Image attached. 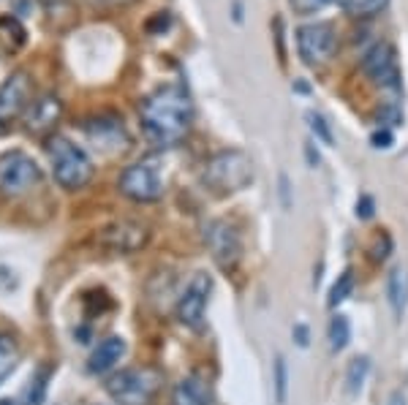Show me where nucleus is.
I'll return each mask as SVG.
<instances>
[{"mask_svg": "<svg viewBox=\"0 0 408 405\" xmlns=\"http://www.w3.org/2000/svg\"><path fill=\"white\" fill-rule=\"evenodd\" d=\"M376 215V202H373V196H359V202H357V218L359 221H370Z\"/></svg>", "mask_w": 408, "mask_h": 405, "instance_id": "cd10ccee", "label": "nucleus"}, {"mask_svg": "<svg viewBox=\"0 0 408 405\" xmlns=\"http://www.w3.org/2000/svg\"><path fill=\"white\" fill-rule=\"evenodd\" d=\"M44 389H46V386H44V378H36L33 386H27V392H25V400H22V403L25 405H39L41 400H44Z\"/></svg>", "mask_w": 408, "mask_h": 405, "instance_id": "a878e982", "label": "nucleus"}, {"mask_svg": "<svg viewBox=\"0 0 408 405\" xmlns=\"http://www.w3.org/2000/svg\"><path fill=\"white\" fill-rule=\"evenodd\" d=\"M389 405H406V394H403V392H395V394L389 397Z\"/></svg>", "mask_w": 408, "mask_h": 405, "instance_id": "72a5a7b5", "label": "nucleus"}, {"mask_svg": "<svg viewBox=\"0 0 408 405\" xmlns=\"http://www.w3.org/2000/svg\"><path fill=\"white\" fill-rule=\"evenodd\" d=\"M84 134L87 139L96 144L103 153H122L128 147V134L122 128V120L115 117H96V120H87L84 125Z\"/></svg>", "mask_w": 408, "mask_h": 405, "instance_id": "ddd939ff", "label": "nucleus"}, {"mask_svg": "<svg viewBox=\"0 0 408 405\" xmlns=\"http://www.w3.org/2000/svg\"><path fill=\"white\" fill-rule=\"evenodd\" d=\"M281 199H283V207L288 210L291 207V196H288V177L281 174Z\"/></svg>", "mask_w": 408, "mask_h": 405, "instance_id": "2f4dec72", "label": "nucleus"}, {"mask_svg": "<svg viewBox=\"0 0 408 405\" xmlns=\"http://www.w3.org/2000/svg\"><path fill=\"white\" fill-rule=\"evenodd\" d=\"M204 245L212 253V259L221 264L224 269H234L243 253L240 234L231 223L226 221H210L204 223Z\"/></svg>", "mask_w": 408, "mask_h": 405, "instance_id": "6e6552de", "label": "nucleus"}, {"mask_svg": "<svg viewBox=\"0 0 408 405\" xmlns=\"http://www.w3.org/2000/svg\"><path fill=\"white\" fill-rule=\"evenodd\" d=\"M307 125H310V131L316 134V139H321L326 147H332V144H335L332 128H329V122H326L321 115H316V112H307Z\"/></svg>", "mask_w": 408, "mask_h": 405, "instance_id": "5701e85b", "label": "nucleus"}, {"mask_svg": "<svg viewBox=\"0 0 408 405\" xmlns=\"http://www.w3.org/2000/svg\"><path fill=\"white\" fill-rule=\"evenodd\" d=\"M90 3L98 8H120V6H128L131 0H90Z\"/></svg>", "mask_w": 408, "mask_h": 405, "instance_id": "7c9ffc66", "label": "nucleus"}, {"mask_svg": "<svg viewBox=\"0 0 408 405\" xmlns=\"http://www.w3.org/2000/svg\"><path fill=\"white\" fill-rule=\"evenodd\" d=\"M387 3L389 0H343V8H346L348 17L365 20V17H376L378 11H384Z\"/></svg>", "mask_w": 408, "mask_h": 405, "instance_id": "aec40b11", "label": "nucleus"}, {"mask_svg": "<svg viewBox=\"0 0 408 405\" xmlns=\"http://www.w3.org/2000/svg\"><path fill=\"white\" fill-rule=\"evenodd\" d=\"M120 191L134 202H155L166 191L163 169L158 158H144L142 163L128 166L120 174Z\"/></svg>", "mask_w": 408, "mask_h": 405, "instance_id": "20e7f679", "label": "nucleus"}, {"mask_svg": "<svg viewBox=\"0 0 408 405\" xmlns=\"http://www.w3.org/2000/svg\"><path fill=\"white\" fill-rule=\"evenodd\" d=\"M158 373L153 370H122L106 381V392L120 405H147L158 389Z\"/></svg>", "mask_w": 408, "mask_h": 405, "instance_id": "39448f33", "label": "nucleus"}, {"mask_svg": "<svg viewBox=\"0 0 408 405\" xmlns=\"http://www.w3.org/2000/svg\"><path fill=\"white\" fill-rule=\"evenodd\" d=\"M362 68L373 82L400 90V68H397V55L389 44H376L365 58H362Z\"/></svg>", "mask_w": 408, "mask_h": 405, "instance_id": "9b49d317", "label": "nucleus"}, {"mask_svg": "<svg viewBox=\"0 0 408 405\" xmlns=\"http://www.w3.org/2000/svg\"><path fill=\"white\" fill-rule=\"evenodd\" d=\"M378 120L387 122V125H400V122H403V115H400L395 106H387V109L378 115Z\"/></svg>", "mask_w": 408, "mask_h": 405, "instance_id": "c85d7f7f", "label": "nucleus"}, {"mask_svg": "<svg viewBox=\"0 0 408 405\" xmlns=\"http://www.w3.org/2000/svg\"><path fill=\"white\" fill-rule=\"evenodd\" d=\"M351 340V324H348L346 316H332V321H329V348L338 354V351H343Z\"/></svg>", "mask_w": 408, "mask_h": 405, "instance_id": "6ab92c4d", "label": "nucleus"}, {"mask_svg": "<svg viewBox=\"0 0 408 405\" xmlns=\"http://www.w3.org/2000/svg\"><path fill=\"white\" fill-rule=\"evenodd\" d=\"M294 340H297V345H300V348H307V343H310V332H307L305 324L294 326Z\"/></svg>", "mask_w": 408, "mask_h": 405, "instance_id": "c756f323", "label": "nucleus"}, {"mask_svg": "<svg viewBox=\"0 0 408 405\" xmlns=\"http://www.w3.org/2000/svg\"><path fill=\"white\" fill-rule=\"evenodd\" d=\"M8 351H11V343H8L6 338H0V356H3V354H8Z\"/></svg>", "mask_w": 408, "mask_h": 405, "instance_id": "f704fd0d", "label": "nucleus"}, {"mask_svg": "<svg viewBox=\"0 0 408 405\" xmlns=\"http://www.w3.org/2000/svg\"><path fill=\"white\" fill-rule=\"evenodd\" d=\"M272 381H275V403L286 405L288 400V365H286V356L278 354L275 356V365H272Z\"/></svg>", "mask_w": 408, "mask_h": 405, "instance_id": "412c9836", "label": "nucleus"}, {"mask_svg": "<svg viewBox=\"0 0 408 405\" xmlns=\"http://www.w3.org/2000/svg\"><path fill=\"white\" fill-rule=\"evenodd\" d=\"M338 36L332 30V25L316 22V25H302L297 30V49L305 65H324L332 52H335Z\"/></svg>", "mask_w": 408, "mask_h": 405, "instance_id": "0eeeda50", "label": "nucleus"}, {"mask_svg": "<svg viewBox=\"0 0 408 405\" xmlns=\"http://www.w3.org/2000/svg\"><path fill=\"white\" fill-rule=\"evenodd\" d=\"M46 150H49V161H52V174L60 188L79 191L93 180V172H96L93 161L87 158V153L82 147L68 142L65 136H52Z\"/></svg>", "mask_w": 408, "mask_h": 405, "instance_id": "f03ea898", "label": "nucleus"}, {"mask_svg": "<svg viewBox=\"0 0 408 405\" xmlns=\"http://www.w3.org/2000/svg\"><path fill=\"white\" fill-rule=\"evenodd\" d=\"M122 356H125V340L117 338V335H112V338H106V340L98 343V348L93 351L87 367H90V373H109Z\"/></svg>", "mask_w": 408, "mask_h": 405, "instance_id": "2eb2a0df", "label": "nucleus"}, {"mask_svg": "<svg viewBox=\"0 0 408 405\" xmlns=\"http://www.w3.org/2000/svg\"><path fill=\"white\" fill-rule=\"evenodd\" d=\"M30 79H27V74H11L6 84L0 87V122H8L14 120V117H20L22 112L30 106Z\"/></svg>", "mask_w": 408, "mask_h": 405, "instance_id": "f8f14e48", "label": "nucleus"}, {"mask_svg": "<svg viewBox=\"0 0 408 405\" xmlns=\"http://www.w3.org/2000/svg\"><path fill=\"white\" fill-rule=\"evenodd\" d=\"M387 297H389V304H392L395 319L400 321L403 313H406V307H408V269L406 266H395V269L389 272Z\"/></svg>", "mask_w": 408, "mask_h": 405, "instance_id": "dca6fc26", "label": "nucleus"}, {"mask_svg": "<svg viewBox=\"0 0 408 405\" xmlns=\"http://www.w3.org/2000/svg\"><path fill=\"white\" fill-rule=\"evenodd\" d=\"M389 253H392V240H389V234L376 237V245L370 248V259H373V262H384Z\"/></svg>", "mask_w": 408, "mask_h": 405, "instance_id": "393cba45", "label": "nucleus"}, {"mask_svg": "<svg viewBox=\"0 0 408 405\" xmlns=\"http://www.w3.org/2000/svg\"><path fill=\"white\" fill-rule=\"evenodd\" d=\"M305 155H307V163H310V166H313V169H316V166H319V163H321V158H319V153H316V150H313V144H310V142L305 144Z\"/></svg>", "mask_w": 408, "mask_h": 405, "instance_id": "473e14b6", "label": "nucleus"}, {"mask_svg": "<svg viewBox=\"0 0 408 405\" xmlns=\"http://www.w3.org/2000/svg\"><path fill=\"white\" fill-rule=\"evenodd\" d=\"M41 183V166L25 153H8L0 158V191L6 196L27 193Z\"/></svg>", "mask_w": 408, "mask_h": 405, "instance_id": "423d86ee", "label": "nucleus"}, {"mask_svg": "<svg viewBox=\"0 0 408 405\" xmlns=\"http://www.w3.org/2000/svg\"><path fill=\"white\" fill-rule=\"evenodd\" d=\"M351 291H354V272H351V269H343V272L338 275L335 285L329 288V307H338L343 300H348Z\"/></svg>", "mask_w": 408, "mask_h": 405, "instance_id": "4be33fe9", "label": "nucleus"}, {"mask_svg": "<svg viewBox=\"0 0 408 405\" xmlns=\"http://www.w3.org/2000/svg\"><path fill=\"white\" fill-rule=\"evenodd\" d=\"M392 131L389 128H378V131H373V136H370V144L376 147V150H389L392 147Z\"/></svg>", "mask_w": 408, "mask_h": 405, "instance_id": "bb28decb", "label": "nucleus"}, {"mask_svg": "<svg viewBox=\"0 0 408 405\" xmlns=\"http://www.w3.org/2000/svg\"><path fill=\"white\" fill-rule=\"evenodd\" d=\"M63 103L58 96H41L39 101H33L27 106L25 115V125L30 134H46L49 128H55V122L60 120Z\"/></svg>", "mask_w": 408, "mask_h": 405, "instance_id": "4468645a", "label": "nucleus"}, {"mask_svg": "<svg viewBox=\"0 0 408 405\" xmlns=\"http://www.w3.org/2000/svg\"><path fill=\"white\" fill-rule=\"evenodd\" d=\"M202 180L215 193H234L253 183V161L243 150H224L212 155L202 172Z\"/></svg>", "mask_w": 408, "mask_h": 405, "instance_id": "7ed1b4c3", "label": "nucleus"}, {"mask_svg": "<svg viewBox=\"0 0 408 405\" xmlns=\"http://www.w3.org/2000/svg\"><path fill=\"white\" fill-rule=\"evenodd\" d=\"M367 373H370V359H367V356L351 359V365H348V370H346V392L351 397L362 392V386H365V381H367Z\"/></svg>", "mask_w": 408, "mask_h": 405, "instance_id": "a211bd4d", "label": "nucleus"}, {"mask_svg": "<svg viewBox=\"0 0 408 405\" xmlns=\"http://www.w3.org/2000/svg\"><path fill=\"white\" fill-rule=\"evenodd\" d=\"M210 389L202 378L196 375H188L180 384L174 386V394H172V405H210Z\"/></svg>", "mask_w": 408, "mask_h": 405, "instance_id": "f3484780", "label": "nucleus"}, {"mask_svg": "<svg viewBox=\"0 0 408 405\" xmlns=\"http://www.w3.org/2000/svg\"><path fill=\"white\" fill-rule=\"evenodd\" d=\"M150 240V231L144 229L142 223L134 221H120L106 226L101 234H98V243L115 253H136L142 250L144 245Z\"/></svg>", "mask_w": 408, "mask_h": 405, "instance_id": "9d476101", "label": "nucleus"}, {"mask_svg": "<svg viewBox=\"0 0 408 405\" xmlns=\"http://www.w3.org/2000/svg\"><path fill=\"white\" fill-rule=\"evenodd\" d=\"M210 288H212L210 275L196 272V275L191 278V283H188V288H185L183 297H180V302H177V319H180L185 326H191V329H202L204 307H207Z\"/></svg>", "mask_w": 408, "mask_h": 405, "instance_id": "1a4fd4ad", "label": "nucleus"}, {"mask_svg": "<svg viewBox=\"0 0 408 405\" xmlns=\"http://www.w3.org/2000/svg\"><path fill=\"white\" fill-rule=\"evenodd\" d=\"M139 117L150 142L158 147H172L183 142L191 131L193 101L183 84H163L142 101Z\"/></svg>", "mask_w": 408, "mask_h": 405, "instance_id": "f257e3e1", "label": "nucleus"}, {"mask_svg": "<svg viewBox=\"0 0 408 405\" xmlns=\"http://www.w3.org/2000/svg\"><path fill=\"white\" fill-rule=\"evenodd\" d=\"M329 3H335V0H288V6H291L297 14H302V17L321 11V8H326Z\"/></svg>", "mask_w": 408, "mask_h": 405, "instance_id": "b1692460", "label": "nucleus"}]
</instances>
